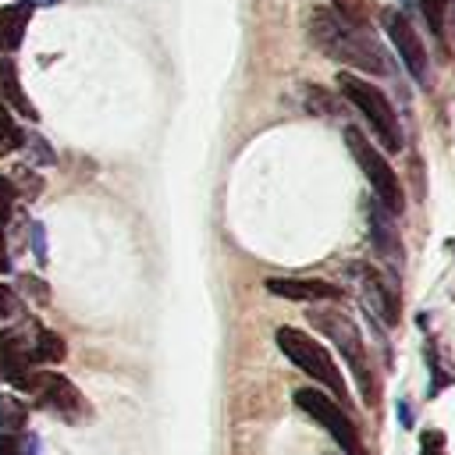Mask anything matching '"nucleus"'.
Segmentation results:
<instances>
[{
	"label": "nucleus",
	"instance_id": "obj_1",
	"mask_svg": "<svg viewBox=\"0 0 455 455\" xmlns=\"http://www.w3.org/2000/svg\"><path fill=\"white\" fill-rule=\"evenodd\" d=\"M306 32H309V43L323 57H331L345 68L366 71L373 78H395V60L387 57V50L373 39V32L366 25H355L331 7H313L306 18Z\"/></svg>",
	"mask_w": 455,
	"mask_h": 455
},
{
	"label": "nucleus",
	"instance_id": "obj_2",
	"mask_svg": "<svg viewBox=\"0 0 455 455\" xmlns=\"http://www.w3.org/2000/svg\"><path fill=\"white\" fill-rule=\"evenodd\" d=\"M274 341H277V348L284 352V359H288L291 366H299L313 384H320V387L348 412V384H345V377H341L334 355H331L313 334H306V331H299V327H277V331H274Z\"/></svg>",
	"mask_w": 455,
	"mask_h": 455
},
{
	"label": "nucleus",
	"instance_id": "obj_3",
	"mask_svg": "<svg viewBox=\"0 0 455 455\" xmlns=\"http://www.w3.org/2000/svg\"><path fill=\"white\" fill-rule=\"evenodd\" d=\"M338 92L345 103H352L363 121L370 124L373 139L387 149V153H398L402 149V128H398V114L391 107V100L384 96V89H377L370 78L363 75H352V71H338Z\"/></svg>",
	"mask_w": 455,
	"mask_h": 455
},
{
	"label": "nucleus",
	"instance_id": "obj_4",
	"mask_svg": "<svg viewBox=\"0 0 455 455\" xmlns=\"http://www.w3.org/2000/svg\"><path fill=\"white\" fill-rule=\"evenodd\" d=\"M309 323L316 331H323L334 348L341 352V359L348 363L359 391H363V402H377V373H373V363H370V348L359 334V327L341 313V309H309Z\"/></svg>",
	"mask_w": 455,
	"mask_h": 455
},
{
	"label": "nucleus",
	"instance_id": "obj_5",
	"mask_svg": "<svg viewBox=\"0 0 455 455\" xmlns=\"http://www.w3.org/2000/svg\"><path fill=\"white\" fill-rule=\"evenodd\" d=\"M345 142H348V153L355 156L359 171L366 174L373 199H377L391 217H398V213L405 210V192H402L398 174H395V167L387 164V156H384V153L370 142V135H366L363 128H355V124L345 128Z\"/></svg>",
	"mask_w": 455,
	"mask_h": 455
},
{
	"label": "nucleus",
	"instance_id": "obj_6",
	"mask_svg": "<svg viewBox=\"0 0 455 455\" xmlns=\"http://www.w3.org/2000/svg\"><path fill=\"white\" fill-rule=\"evenodd\" d=\"M295 405H299L313 423H320V427L334 437V444L341 448V455H366L363 437H359L352 416H348L327 391H320V387H299V391H295Z\"/></svg>",
	"mask_w": 455,
	"mask_h": 455
},
{
	"label": "nucleus",
	"instance_id": "obj_7",
	"mask_svg": "<svg viewBox=\"0 0 455 455\" xmlns=\"http://www.w3.org/2000/svg\"><path fill=\"white\" fill-rule=\"evenodd\" d=\"M348 281L355 284L359 306L370 320L380 323V331L398 323V295L391 288V281H384V274L370 263H348Z\"/></svg>",
	"mask_w": 455,
	"mask_h": 455
},
{
	"label": "nucleus",
	"instance_id": "obj_8",
	"mask_svg": "<svg viewBox=\"0 0 455 455\" xmlns=\"http://www.w3.org/2000/svg\"><path fill=\"white\" fill-rule=\"evenodd\" d=\"M384 32H387V39H391V46H395V53L402 57V64H405V71L412 75V82L416 85H430V60H427V43L419 39V32H416V25L409 21V14H402V11H384Z\"/></svg>",
	"mask_w": 455,
	"mask_h": 455
},
{
	"label": "nucleus",
	"instance_id": "obj_9",
	"mask_svg": "<svg viewBox=\"0 0 455 455\" xmlns=\"http://www.w3.org/2000/svg\"><path fill=\"white\" fill-rule=\"evenodd\" d=\"M366 224H370V242H373V252L384 259V267H387V274L391 277H398L402 274V263H405V256H402V238H398V228H395V217L377 203V199H370L366 203Z\"/></svg>",
	"mask_w": 455,
	"mask_h": 455
},
{
	"label": "nucleus",
	"instance_id": "obj_10",
	"mask_svg": "<svg viewBox=\"0 0 455 455\" xmlns=\"http://www.w3.org/2000/svg\"><path fill=\"white\" fill-rule=\"evenodd\" d=\"M32 391L39 395V405L60 412L64 419H78L82 412H89L85 398H82V395L71 387V380L60 377V373H36V377H32Z\"/></svg>",
	"mask_w": 455,
	"mask_h": 455
},
{
	"label": "nucleus",
	"instance_id": "obj_11",
	"mask_svg": "<svg viewBox=\"0 0 455 455\" xmlns=\"http://www.w3.org/2000/svg\"><path fill=\"white\" fill-rule=\"evenodd\" d=\"M267 291L277 299H291V302H334L341 299V288L320 277H270Z\"/></svg>",
	"mask_w": 455,
	"mask_h": 455
},
{
	"label": "nucleus",
	"instance_id": "obj_12",
	"mask_svg": "<svg viewBox=\"0 0 455 455\" xmlns=\"http://www.w3.org/2000/svg\"><path fill=\"white\" fill-rule=\"evenodd\" d=\"M32 352L21 345V338H14L11 331L7 334H0V373L14 384V387H21V391H28V380H32Z\"/></svg>",
	"mask_w": 455,
	"mask_h": 455
},
{
	"label": "nucleus",
	"instance_id": "obj_13",
	"mask_svg": "<svg viewBox=\"0 0 455 455\" xmlns=\"http://www.w3.org/2000/svg\"><path fill=\"white\" fill-rule=\"evenodd\" d=\"M28 14H32V4H18V7L0 11V50H18V43L28 28Z\"/></svg>",
	"mask_w": 455,
	"mask_h": 455
},
{
	"label": "nucleus",
	"instance_id": "obj_14",
	"mask_svg": "<svg viewBox=\"0 0 455 455\" xmlns=\"http://www.w3.org/2000/svg\"><path fill=\"white\" fill-rule=\"evenodd\" d=\"M0 92H4V100H7L21 117H36V107L28 103V96H25L21 82H18V68H14L11 60H0Z\"/></svg>",
	"mask_w": 455,
	"mask_h": 455
},
{
	"label": "nucleus",
	"instance_id": "obj_15",
	"mask_svg": "<svg viewBox=\"0 0 455 455\" xmlns=\"http://www.w3.org/2000/svg\"><path fill=\"white\" fill-rule=\"evenodd\" d=\"M64 355H68V345H64L60 334H53V331H39V334H36L32 359H39V363H60Z\"/></svg>",
	"mask_w": 455,
	"mask_h": 455
},
{
	"label": "nucleus",
	"instance_id": "obj_16",
	"mask_svg": "<svg viewBox=\"0 0 455 455\" xmlns=\"http://www.w3.org/2000/svg\"><path fill=\"white\" fill-rule=\"evenodd\" d=\"M25 419H28V409H25L18 398L0 395V427H4L7 434H14V430H21V427H25Z\"/></svg>",
	"mask_w": 455,
	"mask_h": 455
},
{
	"label": "nucleus",
	"instance_id": "obj_17",
	"mask_svg": "<svg viewBox=\"0 0 455 455\" xmlns=\"http://www.w3.org/2000/svg\"><path fill=\"white\" fill-rule=\"evenodd\" d=\"M427 363H430V370H434V387H430V395H437V391H444V387L455 380V370H444V366H441V348H437V341L427 345Z\"/></svg>",
	"mask_w": 455,
	"mask_h": 455
},
{
	"label": "nucleus",
	"instance_id": "obj_18",
	"mask_svg": "<svg viewBox=\"0 0 455 455\" xmlns=\"http://www.w3.org/2000/svg\"><path fill=\"white\" fill-rule=\"evenodd\" d=\"M419 14L427 18V28L441 39L444 36V14H448V0H419Z\"/></svg>",
	"mask_w": 455,
	"mask_h": 455
},
{
	"label": "nucleus",
	"instance_id": "obj_19",
	"mask_svg": "<svg viewBox=\"0 0 455 455\" xmlns=\"http://www.w3.org/2000/svg\"><path fill=\"white\" fill-rule=\"evenodd\" d=\"M7 181H11L25 199H36V196H39V188H43V178H39V174H32L28 167H14V174H11Z\"/></svg>",
	"mask_w": 455,
	"mask_h": 455
},
{
	"label": "nucleus",
	"instance_id": "obj_20",
	"mask_svg": "<svg viewBox=\"0 0 455 455\" xmlns=\"http://www.w3.org/2000/svg\"><path fill=\"white\" fill-rule=\"evenodd\" d=\"M25 142V135H21V128L11 121V114L0 107V153H11L14 146H21Z\"/></svg>",
	"mask_w": 455,
	"mask_h": 455
},
{
	"label": "nucleus",
	"instance_id": "obj_21",
	"mask_svg": "<svg viewBox=\"0 0 455 455\" xmlns=\"http://www.w3.org/2000/svg\"><path fill=\"white\" fill-rule=\"evenodd\" d=\"M18 288H21L32 302H46V299H50V288H46L39 277H32V274H21V277H18Z\"/></svg>",
	"mask_w": 455,
	"mask_h": 455
},
{
	"label": "nucleus",
	"instance_id": "obj_22",
	"mask_svg": "<svg viewBox=\"0 0 455 455\" xmlns=\"http://www.w3.org/2000/svg\"><path fill=\"white\" fill-rule=\"evenodd\" d=\"M25 149L32 153V160H36V164H53V160H57V156H53V149H50L39 135H28V139H25Z\"/></svg>",
	"mask_w": 455,
	"mask_h": 455
},
{
	"label": "nucleus",
	"instance_id": "obj_23",
	"mask_svg": "<svg viewBox=\"0 0 455 455\" xmlns=\"http://www.w3.org/2000/svg\"><path fill=\"white\" fill-rule=\"evenodd\" d=\"M419 455H444V434L441 430H427L423 444H419Z\"/></svg>",
	"mask_w": 455,
	"mask_h": 455
},
{
	"label": "nucleus",
	"instance_id": "obj_24",
	"mask_svg": "<svg viewBox=\"0 0 455 455\" xmlns=\"http://www.w3.org/2000/svg\"><path fill=\"white\" fill-rule=\"evenodd\" d=\"M11 203H14V185L7 178H0V224L11 217Z\"/></svg>",
	"mask_w": 455,
	"mask_h": 455
},
{
	"label": "nucleus",
	"instance_id": "obj_25",
	"mask_svg": "<svg viewBox=\"0 0 455 455\" xmlns=\"http://www.w3.org/2000/svg\"><path fill=\"white\" fill-rule=\"evenodd\" d=\"M21 448H25V441H18L14 434H4L0 437V455H25Z\"/></svg>",
	"mask_w": 455,
	"mask_h": 455
},
{
	"label": "nucleus",
	"instance_id": "obj_26",
	"mask_svg": "<svg viewBox=\"0 0 455 455\" xmlns=\"http://www.w3.org/2000/svg\"><path fill=\"white\" fill-rule=\"evenodd\" d=\"M11 313H14V295L0 284V316H11Z\"/></svg>",
	"mask_w": 455,
	"mask_h": 455
},
{
	"label": "nucleus",
	"instance_id": "obj_27",
	"mask_svg": "<svg viewBox=\"0 0 455 455\" xmlns=\"http://www.w3.org/2000/svg\"><path fill=\"white\" fill-rule=\"evenodd\" d=\"M32 238H36V256H39V259H46V245H43V242H46V235H43V228H39V224H32Z\"/></svg>",
	"mask_w": 455,
	"mask_h": 455
}]
</instances>
